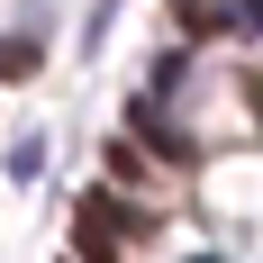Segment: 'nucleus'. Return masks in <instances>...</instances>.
<instances>
[{
	"label": "nucleus",
	"mask_w": 263,
	"mask_h": 263,
	"mask_svg": "<svg viewBox=\"0 0 263 263\" xmlns=\"http://www.w3.org/2000/svg\"><path fill=\"white\" fill-rule=\"evenodd\" d=\"M127 236H136V218L118 209L109 191H91V200L73 209V245H82V263H118V254H127Z\"/></svg>",
	"instance_id": "f257e3e1"
},
{
	"label": "nucleus",
	"mask_w": 263,
	"mask_h": 263,
	"mask_svg": "<svg viewBox=\"0 0 263 263\" xmlns=\"http://www.w3.org/2000/svg\"><path fill=\"white\" fill-rule=\"evenodd\" d=\"M136 136H145V145H155V155H163V163H191V136H182V127H173V118H163V109H155V100H136Z\"/></svg>",
	"instance_id": "f03ea898"
},
{
	"label": "nucleus",
	"mask_w": 263,
	"mask_h": 263,
	"mask_svg": "<svg viewBox=\"0 0 263 263\" xmlns=\"http://www.w3.org/2000/svg\"><path fill=\"white\" fill-rule=\"evenodd\" d=\"M9 173L36 182V173H46V136H18V145H9Z\"/></svg>",
	"instance_id": "7ed1b4c3"
},
{
	"label": "nucleus",
	"mask_w": 263,
	"mask_h": 263,
	"mask_svg": "<svg viewBox=\"0 0 263 263\" xmlns=\"http://www.w3.org/2000/svg\"><path fill=\"white\" fill-rule=\"evenodd\" d=\"M18 73H36V36H9L0 46V82H18Z\"/></svg>",
	"instance_id": "20e7f679"
},
{
	"label": "nucleus",
	"mask_w": 263,
	"mask_h": 263,
	"mask_svg": "<svg viewBox=\"0 0 263 263\" xmlns=\"http://www.w3.org/2000/svg\"><path fill=\"white\" fill-rule=\"evenodd\" d=\"M173 18L182 27H227V9H218V0H173Z\"/></svg>",
	"instance_id": "39448f33"
},
{
	"label": "nucleus",
	"mask_w": 263,
	"mask_h": 263,
	"mask_svg": "<svg viewBox=\"0 0 263 263\" xmlns=\"http://www.w3.org/2000/svg\"><path fill=\"white\" fill-rule=\"evenodd\" d=\"M182 263H227V254H182Z\"/></svg>",
	"instance_id": "423d86ee"
}]
</instances>
